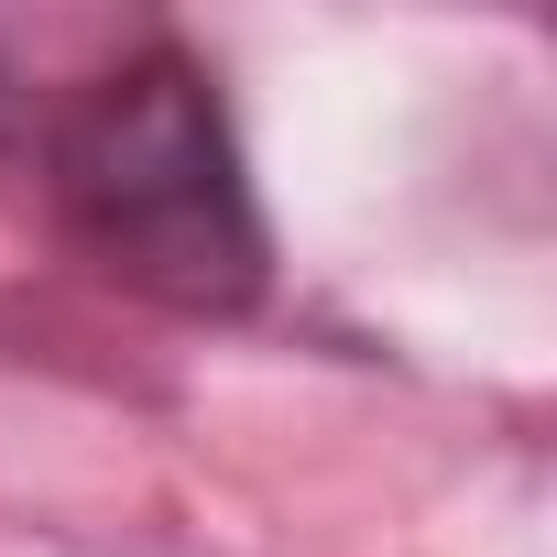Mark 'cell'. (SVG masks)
<instances>
[{
	"instance_id": "obj_1",
	"label": "cell",
	"mask_w": 557,
	"mask_h": 557,
	"mask_svg": "<svg viewBox=\"0 0 557 557\" xmlns=\"http://www.w3.org/2000/svg\"><path fill=\"white\" fill-rule=\"evenodd\" d=\"M55 219L110 285L175 318H251L273 285V230L219 110V77L186 45H132L45 132Z\"/></svg>"
},
{
	"instance_id": "obj_2",
	"label": "cell",
	"mask_w": 557,
	"mask_h": 557,
	"mask_svg": "<svg viewBox=\"0 0 557 557\" xmlns=\"http://www.w3.org/2000/svg\"><path fill=\"white\" fill-rule=\"evenodd\" d=\"M0 143H12V77H0Z\"/></svg>"
}]
</instances>
